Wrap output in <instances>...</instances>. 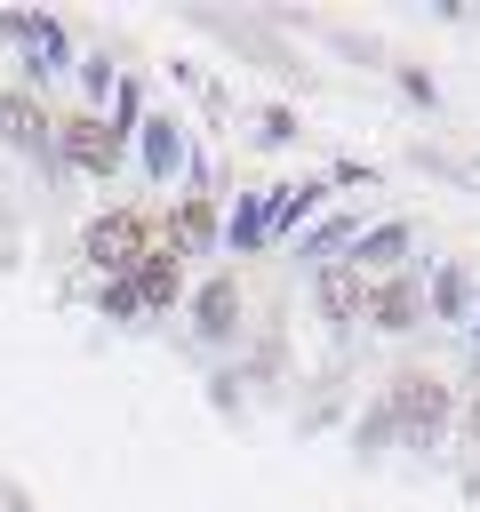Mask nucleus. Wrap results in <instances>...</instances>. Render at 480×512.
<instances>
[{"instance_id":"6e6552de","label":"nucleus","mask_w":480,"mask_h":512,"mask_svg":"<svg viewBox=\"0 0 480 512\" xmlns=\"http://www.w3.org/2000/svg\"><path fill=\"white\" fill-rule=\"evenodd\" d=\"M320 296H328V312H360V304H368V288H360L352 272H328V280H320Z\"/></svg>"},{"instance_id":"7ed1b4c3","label":"nucleus","mask_w":480,"mask_h":512,"mask_svg":"<svg viewBox=\"0 0 480 512\" xmlns=\"http://www.w3.org/2000/svg\"><path fill=\"white\" fill-rule=\"evenodd\" d=\"M56 136H64V152H72L80 168H112V160H120V144H112V128H104V120H64Z\"/></svg>"},{"instance_id":"9d476101","label":"nucleus","mask_w":480,"mask_h":512,"mask_svg":"<svg viewBox=\"0 0 480 512\" xmlns=\"http://www.w3.org/2000/svg\"><path fill=\"white\" fill-rule=\"evenodd\" d=\"M144 160H152V168H160V160H176V128H160V120H152V136H144Z\"/></svg>"},{"instance_id":"f03ea898","label":"nucleus","mask_w":480,"mask_h":512,"mask_svg":"<svg viewBox=\"0 0 480 512\" xmlns=\"http://www.w3.org/2000/svg\"><path fill=\"white\" fill-rule=\"evenodd\" d=\"M176 264H184V256H176V248L160 240V248H152V256H144V264L128 272V288H120V304H168V296L184 288V272H176Z\"/></svg>"},{"instance_id":"423d86ee","label":"nucleus","mask_w":480,"mask_h":512,"mask_svg":"<svg viewBox=\"0 0 480 512\" xmlns=\"http://www.w3.org/2000/svg\"><path fill=\"white\" fill-rule=\"evenodd\" d=\"M168 232H176V240H168L176 256H184V248H208V240H216V208H208V200H184Z\"/></svg>"},{"instance_id":"f257e3e1","label":"nucleus","mask_w":480,"mask_h":512,"mask_svg":"<svg viewBox=\"0 0 480 512\" xmlns=\"http://www.w3.org/2000/svg\"><path fill=\"white\" fill-rule=\"evenodd\" d=\"M80 248H88V264H96V272H136V264L152 256V224H144L136 208H112V216H96V224H88V240H80Z\"/></svg>"},{"instance_id":"0eeeda50","label":"nucleus","mask_w":480,"mask_h":512,"mask_svg":"<svg viewBox=\"0 0 480 512\" xmlns=\"http://www.w3.org/2000/svg\"><path fill=\"white\" fill-rule=\"evenodd\" d=\"M368 312H376L384 328H400V320L416 312V288H408V280H392V288H376V296H368Z\"/></svg>"},{"instance_id":"39448f33","label":"nucleus","mask_w":480,"mask_h":512,"mask_svg":"<svg viewBox=\"0 0 480 512\" xmlns=\"http://www.w3.org/2000/svg\"><path fill=\"white\" fill-rule=\"evenodd\" d=\"M400 424H408V432H432V424H440V384H432V376H408V384H400Z\"/></svg>"},{"instance_id":"20e7f679","label":"nucleus","mask_w":480,"mask_h":512,"mask_svg":"<svg viewBox=\"0 0 480 512\" xmlns=\"http://www.w3.org/2000/svg\"><path fill=\"white\" fill-rule=\"evenodd\" d=\"M0 128H8L16 144H48V104H40L32 88H8V96H0Z\"/></svg>"},{"instance_id":"9b49d317","label":"nucleus","mask_w":480,"mask_h":512,"mask_svg":"<svg viewBox=\"0 0 480 512\" xmlns=\"http://www.w3.org/2000/svg\"><path fill=\"white\" fill-rule=\"evenodd\" d=\"M472 432H480V408H472Z\"/></svg>"},{"instance_id":"1a4fd4ad","label":"nucleus","mask_w":480,"mask_h":512,"mask_svg":"<svg viewBox=\"0 0 480 512\" xmlns=\"http://www.w3.org/2000/svg\"><path fill=\"white\" fill-rule=\"evenodd\" d=\"M200 320H208V328H232V288H224V280L200 288Z\"/></svg>"}]
</instances>
